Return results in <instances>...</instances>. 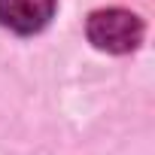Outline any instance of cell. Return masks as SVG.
<instances>
[{"label": "cell", "instance_id": "1", "mask_svg": "<svg viewBox=\"0 0 155 155\" xmlns=\"http://www.w3.org/2000/svg\"><path fill=\"white\" fill-rule=\"evenodd\" d=\"M85 34H88L94 49L125 55V52H134L143 43V21L131 9H122V6L94 9L85 21Z\"/></svg>", "mask_w": 155, "mask_h": 155}, {"label": "cell", "instance_id": "2", "mask_svg": "<svg viewBox=\"0 0 155 155\" xmlns=\"http://www.w3.org/2000/svg\"><path fill=\"white\" fill-rule=\"evenodd\" d=\"M55 15V0H0V25L15 34H37Z\"/></svg>", "mask_w": 155, "mask_h": 155}]
</instances>
